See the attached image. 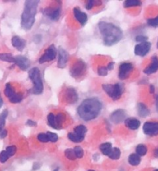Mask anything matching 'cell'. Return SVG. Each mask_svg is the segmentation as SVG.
<instances>
[{
  "label": "cell",
  "mask_w": 158,
  "mask_h": 171,
  "mask_svg": "<svg viewBox=\"0 0 158 171\" xmlns=\"http://www.w3.org/2000/svg\"><path fill=\"white\" fill-rule=\"evenodd\" d=\"M103 103L96 97L84 99L77 108V114L81 120L89 122L96 119L100 114Z\"/></svg>",
  "instance_id": "6da1fadb"
},
{
  "label": "cell",
  "mask_w": 158,
  "mask_h": 171,
  "mask_svg": "<svg viewBox=\"0 0 158 171\" xmlns=\"http://www.w3.org/2000/svg\"><path fill=\"white\" fill-rule=\"evenodd\" d=\"M98 29L103 37L104 44L106 46H112L118 43L123 36V31L120 27L108 22H100Z\"/></svg>",
  "instance_id": "7a4b0ae2"
},
{
  "label": "cell",
  "mask_w": 158,
  "mask_h": 171,
  "mask_svg": "<svg viewBox=\"0 0 158 171\" xmlns=\"http://www.w3.org/2000/svg\"><path fill=\"white\" fill-rule=\"evenodd\" d=\"M40 1L26 0L24 4L23 12L21 16V26L25 30H30L35 21V15Z\"/></svg>",
  "instance_id": "3957f363"
},
{
  "label": "cell",
  "mask_w": 158,
  "mask_h": 171,
  "mask_svg": "<svg viewBox=\"0 0 158 171\" xmlns=\"http://www.w3.org/2000/svg\"><path fill=\"white\" fill-rule=\"evenodd\" d=\"M29 78L33 82V86L31 89V93L35 95H40L43 92L44 86L41 78L40 70L37 67H33L29 71Z\"/></svg>",
  "instance_id": "277c9868"
},
{
  "label": "cell",
  "mask_w": 158,
  "mask_h": 171,
  "mask_svg": "<svg viewBox=\"0 0 158 171\" xmlns=\"http://www.w3.org/2000/svg\"><path fill=\"white\" fill-rule=\"evenodd\" d=\"M102 88L106 94L114 101L118 100L124 91L123 85L120 83L115 84H103Z\"/></svg>",
  "instance_id": "5b68a950"
},
{
  "label": "cell",
  "mask_w": 158,
  "mask_h": 171,
  "mask_svg": "<svg viewBox=\"0 0 158 171\" xmlns=\"http://www.w3.org/2000/svg\"><path fill=\"white\" fill-rule=\"evenodd\" d=\"M86 69V65L83 60L78 59L77 62L71 67L70 69V76L73 78H79L83 75Z\"/></svg>",
  "instance_id": "8992f818"
},
{
  "label": "cell",
  "mask_w": 158,
  "mask_h": 171,
  "mask_svg": "<svg viewBox=\"0 0 158 171\" xmlns=\"http://www.w3.org/2000/svg\"><path fill=\"white\" fill-rule=\"evenodd\" d=\"M58 51L56 48L55 47L54 45H50L47 49H46L39 59V62L40 64L45 63L46 62H50V61L54 60L56 57Z\"/></svg>",
  "instance_id": "52a82bcc"
},
{
  "label": "cell",
  "mask_w": 158,
  "mask_h": 171,
  "mask_svg": "<svg viewBox=\"0 0 158 171\" xmlns=\"http://www.w3.org/2000/svg\"><path fill=\"white\" fill-rule=\"evenodd\" d=\"M133 70V65L130 62H123L119 67L118 76L120 80H124L129 78Z\"/></svg>",
  "instance_id": "ba28073f"
},
{
  "label": "cell",
  "mask_w": 158,
  "mask_h": 171,
  "mask_svg": "<svg viewBox=\"0 0 158 171\" xmlns=\"http://www.w3.org/2000/svg\"><path fill=\"white\" fill-rule=\"evenodd\" d=\"M60 6H49L43 10V14L52 21H57L60 17Z\"/></svg>",
  "instance_id": "9c48e42d"
},
{
  "label": "cell",
  "mask_w": 158,
  "mask_h": 171,
  "mask_svg": "<svg viewBox=\"0 0 158 171\" xmlns=\"http://www.w3.org/2000/svg\"><path fill=\"white\" fill-rule=\"evenodd\" d=\"M143 133L150 136H154L158 135V122H146L143 126Z\"/></svg>",
  "instance_id": "30bf717a"
},
{
  "label": "cell",
  "mask_w": 158,
  "mask_h": 171,
  "mask_svg": "<svg viewBox=\"0 0 158 171\" xmlns=\"http://www.w3.org/2000/svg\"><path fill=\"white\" fill-rule=\"evenodd\" d=\"M151 49V43L150 42H145L137 44L134 47V54L138 56H145Z\"/></svg>",
  "instance_id": "8fae6325"
},
{
  "label": "cell",
  "mask_w": 158,
  "mask_h": 171,
  "mask_svg": "<svg viewBox=\"0 0 158 171\" xmlns=\"http://www.w3.org/2000/svg\"><path fill=\"white\" fill-rule=\"evenodd\" d=\"M69 60V53L63 48L59 47L58 49V62L57 67L59 69L65 68Z\"/></svg>",
  "instance_id": "7c38bea8"
},
{
  "label": "cell",
  "mask_w": 158,
  "mask_h": 171,
  "mask_svg": "<svg viewBox=\"0 0 158 171\" xmlns=\"http://www.w3.org/2000/svg\"><path fill=\"white\" fill-rule=\"evenodd\" d=\"M110 120L116 124L120 123L123 121L126 120V117H127V113L124 109H119L113 112L110 115Z\"/></svg>",
  "instance_id": "4fadbf2b"
},
{
  "label": "cell",
  "mask_w": 158,
  "mask_h": 171,
  "mask_svg": "<svg viewBox=\"0 0 158 171\" xmlns=\"http://www.w3.org/2000/svg\"><path fill=\"white\" fill-rule=\"evenodd\" d=\"M14 64L16 66H17L21 70L25 71L30 67V61L26 56L19 55V56H15V62H14Z\"/></svg>",
  "instance_id": "5bb4252c"
},
{
  "label": "cell",
  "mask_w": 158,
  "mask_h": 171,
  "mask_svg": "<svg viewBox=\"0 0 158 171\" xmlns=\"http://www.w3.org/2000/svg\"><path fill=\"white\" fill-rule=\"evenodd\" d=\"M73 14L74 17L77 19V22H80L82 25H85L87 22L88 20V16L87 14L83 12V11L80 10V9H79L78 7H75L73 9Z\"/></svg>",
  "instance_id": "9a60e30c"
},
{
  "label": "cell",
  "mask_w": 158,
  "mask_h": 171,
  "mask_svg": "<svg viewBox=\"0 0 158 171\" xmlns=\"http://www.w3.org/2000/svg\"><path fill=\"white\" fill-rule=\"evenodd\" d=\"M158 70V57L157 56H154L151 58V62L147 67L144 69L143 72L146 75H151L153 73H155Z\"/></svg>",
  "instance_id": "2e32d148"
},
{
  "label": "cell",
  "mask_w": 158,
  "mask_h": 171,
  "mask_svg": "<svg viewBox=\"0 0 158 171\" xmlns=\"http://www.w3.org/2000/svg\"><path fill=\"white\" fill-rule=\"evenodd\" d=\"M12 45L14 48L17 49L19 51H22L26 47V42L25 39H22L21 37L18 36V35H15L12 38Z\"/></svg>",
  "instance_id": "e0dca14e"
},
{
  "label": "cell",
  "mask_w": 158,
  "mask_h": 171,
  "mask_svg": "<svg viewBox=\"0 0 158 171\" xmlns=\"http://www.w3.org/2000/svg\"><path fill=\"white\" fill-rule=\"evenodd\" d=\"M124 123L127 128L131 130H136L141 127V121L136 118H133V117L126 119Z\"/></svg>",
  "instance_id": "ac0fdd59"
},
{
  "label": "cell",
  "mask_w": 158,
  "mask_h": 171,
  "mask_svg": "<svg viewBox=\"0 0 158 171\" xmlns=\"http://www.w3.org/2000/svg\"><path fill=\"white\" fill-rule=\"evenodd\" d=\"M66 99L68 103H74L78 100V95L77 91L73 88H67L66 90Z\"/></svg>",
  "instance_id": "d6986e66"
},
{
  "label": "cell",
  "mask_w": 158,
  "mask_h": 171,
  "mask_svg": "<svg viewBox=\"0 0 158 171\" xmlns=\"http://www.w3.org/2000/svg\"><path fill=\"white\" fill-rule=\"evenodd\" d=\"M137 109L138 115L141 117L144 118V117H148L150 115V109H148V107L144 103H137Z\"/></svg>",
  "instance_id": "ffe728a7"
},
{
  "label": "cell",
  "mask_w": 158,
  "mask_h": 171,
  "mask_svg": "<svg viewBox=\"0 0 158 171\" xmlns=\"http://www.w3.org/2000/svg\"><path fill=\"white\" fill-rule=\"evenodd\" d=\"M73 133H75L77 136L80 137L81 139L84 140L85 136H86V133H87V128L86 127V126L83 125V124H80V125L77 126V127L74 128Z\"/></svg>",
  "instance_id": "44dd1931"
},
{
  "label": "cell",
  "mask_w": 158,
  "mask_h": 171,
  "mask_svg": "<svg viewBox=\"0 0 158 171\" xmlns=\"http://www.w3.org/2000/svg\"><path fill=\"white\" fill-rule=\"evenodd\" d=\"M141 156L137 154H131L128 157V163L131 166H134V167L138 166L141 164Z\"/></svg>",
  "instance_id": "7402d4cb"
},
{
  "label": "cell",
  "mask_w": 158,
  "mask_h": 171,
  "mask_svg": "<svg viewBox=\"0 0 158 171\" xmlns=\"http://www.w3.org/2000/svg\"><path fill=\"white\" fill-rule=\"evenodd\" d=\"M16 91L14 87L11 85V83H8L6 84V86H5V90H4V94L8 99H10L12 98L14 95L16 94Z\"/></svg>",
  "instance_id": "603a6c76"
},
{
  "label": "cell",
  "mask_w": 158,
  "mask_h": 171,
  "mask_svg": "<svg viewBox=\"0 0 158 171\" xmlns=\"http://www.w3.org/2000/svg\"><path fill=\"white\" fill-rule=\"evenodd\" d=\"M100 150L101 153L105 156H109L110 154L111 151H112L113 147L112 144L110 143H104L100 146Z\"/></svg>",
  "instance_id": "cb8c5ba5"
},
{
  "label": "cell",
  "mask_w": 158,
  "mask_h": 171,
  "mask_svg": "<svg viewBox=\"0 0 158 171\" xmlns=\"http://www.w3.org/2000/svg\"><path fill=\"white\" fill-rule=\"evenodd\" d=\"M0 60L3 61V62H9V63H14L15 62V56H12L11 53H0Z\"/></svg>",
  "instance_id": "d4e9b609"
},
{
  "label": "cell",
  "mask_w": 158,
  "mask_h": 171,
  "mask_svg": "<svg viewBox=\"0 0 158 171\" xmlns=\"http://www.w3.org/2000/svg\"><path fill=\"white\" fill-rule=\"evenodd\" d=\"M66 120V116L65 114L63 113H59L56 115V125H57V130H60L63 127L64 122Z\"/></svg>",
  "instance_id": "484cf974"
},
{
  "label": "cell",
  "mask_w": 158,
  "mask_h": 171,
  "mask_svg": "<svg viewBox=\"0 0 158 171\" xmlns=\"http://www.w3.org/2000/svg\"><path fill=\"white\" fill-rule=\"evenodd\" d=\"M47 124L52 128L57 130V125L56 122V115L53 113H49L47 115Z\"/></svg>",
  "instance_id": "4316f807"
},
{
  "label": "cell",
  "mask_w": 158,
  "mask_h": 171,
  "mask_svg": "<svg viewBox=\"0 0 158 171\" xmlns=\"http://www.w3.org/2000/svg\"><path fill=\"white\" fill-rule=\"evenodd\" d=\"M120 155H121V151H120V150L117 147H114L112 151H111L110 154L108 156H109V158H110L111 159L117 160V159H120Z\"/></svg>",
  "instance_id": "83f0119b"
},
{
  "label": "cell",
  "mask_w": 158,
  "mask_h": 171,
  "mask_svg": "<svg viewBox=\"0 0 158 171\" xmlns=\"http://www.w3.org/2000/svg\"><path fill=\"white\" fill-rule=\"evenodd\" d=\"M8 112L7 109H5L1 114H0V131H2V130H4L5 124H6V120L8 117Z\"/></svg>",
  "instance_id": "f1b7e54d"
},
{
  "label": "cell",
  "mask_w": 158,
  "mask_h": 171,
  "mask_svg": "<svg viewBox=\"0 0 158 171\" xmlns=\"http://www.w3.org/2000/svg\"><path fill=\"white\" fill-rule=\"evenodd\" d=\"M147 153V147L144 144H139L136 147V154L140 156H145Z\"/></svg>",
  "instance_id": "f546056e"
},
{
  "label": "cell",
  "mask_w": 158,
  "mask_h": 171,
  "mask_svg": "<svg viewBox=\"0 0 158 171\" xmlns=\"http://www.w3.org/2000/svg\"><path fill=\"white\" fill-rule=\"evenodd\" d=\"M142 2L139 0H127L124 2L123 6L125 8L133 7V6H141Z\"/></svg>",
  "instance_id": "4dcf8cb0"
},
{
  "label": "cell",
  "mask_w": 158,
  "mask_h": 171,
  "mask_svg": "<svg viewBox=\"0 0 158 171\" xmlns=\"http://www.w3.org/2000/svg\"><path fill=\"white\" fill-rule=\"evenodd\" d=\"M64 154H65L66 157H67L68 159H70V160L73 161L77 159V156H76L75 152H74L73 149H70V148L67 149L65 150V152H64Z\"/></svg>",
  "instance_id": "1f68e13d"
},
{
  "label": "cell",
  "mask_w": 158,
  "mask_h": 171,
  "mask_svg": "<svg viewBox=\"0 0 158 171\" xmlns=\"http://www.w3.org/2000/svg\"><path fill=\"white\" fill-rule=\"evenodd\" d=\"M22 99H23V96L22 93H16L12 98L9 99V100L11 103H19L22 102Z\"/></svg>",
  "instance_id": "d6a6232c"
},
{
  "label": "cell",
  "mask_w": 158,
  "mask_h": 171,
  "mask_svg": "<svg viewBox=\"0 0 158 171\" xmlns=\"http://www.w3.org/2000/svg\"><path fill=\"white\" fill-rule=\"evenodd\" d=\"M102 2L100 1H95V0H89L86 2V3L85 4V8H86L87 10H90V9H93L94 6H98V5H101Z\"/></svg>",
  "instance_id": "836d02e7"
},
{
  "label": "cell",
  "mask_w": 158,
  "mask_h": 171,
  "mask_svg": "<svg viewBox=\"0 0 158 171\" xmlns=\"http://www.w3.org/2000/svg\"><path fill=\"white\" fill-rule=\"evenodd\" d=\"M74 152H75L76 156L77 158H83V155H84V151H83V148L80 146H77L74 147Z\"/></svg>",
  "instance_id": "e575fe53"
},
{
  "label": "cell",
  "mask_w": 158,
  "mask_h": 171,
  "mask_svg": "<svg viewBox=\"0 0 158 171\" xmlns=\"http://www.w3.org/2000/svg\"><path fill=\"white\" fill-rule=\"evenodd\" d=\"M37 140L41 143H48V142H49L47 133H39L38 136H37Z\"/></svg>",
  "instance_id": "d590c367"
},
{
  "label": "cell",
  "mask_w": 158,
  "mask_h": 171,
  "mask_svg": "<svg viewBox=\"0 0 158 171\" xmlns=\"http://www.w3.org/2000/svg\"><path fill=\"white\" fill-rule=\"evenodd\" d=\"M6 151L7 152V154H9V157H11V156H13L14 155L16 154V153L17 151V148L16 146H14V145H12V146H7L6 149Z\"/></svg>",
  "instance_id": "8d00e7d4"
},
{
  "label": "cell",
  "mask_w": 158,
  "mask_h": 171,
  "mask_svg": "<svg viewBox=\"0 0 158 171\" xmlns=\"http://www.w3.org/2000/svg\"><path fill=\"white\" fill-rule=\"evenodd\" d=\"M147 25L154 28H157L158 27V16L155 18H152V19H149L146 21Z\"/></svg>",
  "instance_id": "74e56055"
},
{
  "label": "cell",
  "mask_w": 158,
  "mask_h": 171,
  "mask_svg": "<svg viewBox=\"0 0 158 171\" xmlns=\"http://www.w3.org/2000/svg\"><path fill=\"white\" fill-rule=\"evenodd\" d=\"M47 133L48 137H49V142H52V143H56V142L58 141L59 140V136L56 133H52V132H46Z\"/></svg>",
  "instance_id": "f35d334b"
},
{
  "label": "cell",
  "mask_w": 158,
  "mask_h": 171,
  "mask_svg": "<svg viewBox=\"0 0 158 171\" xmlns=\"http://www.w3.org/2000/svg\"><path fill=\"white\" fill-rule=\"evenodd\" d=\"M9 158L10 157H9V154H7V152L6 150H2L0 153V162L2 163V164L6 163Z\"/></svg>",
  "instance_id": "ab89813d"
},
{
  "label": "cell",
  "mask_w": 158,
  "mask_h": 171,
  "mask_svg": "<svg viewBox=\"0 0 158 171\" xmlns=\"http://www.w3.org/2000/svg\"><path fill=\"white\" fill-rule=\"evenodd\" d=\"M108 71L109 70L106 67H100L97 69V73L100 76H106L108 74Z\"/></svg>",
  "instance_id": "60d3db41"
},
{
  "label": "cell",
  "mask_w": 158,
  "mask_h": 171,
  "mask_svg": "<svg viewBox=\"0 0 158 171\" xmlns=\"http://www.w3.org/2000/svg\"><path fill=\"white\" fill-rule=\"evenodd\" d=\"M147 40H148V37L143 35H137V36H136V38H135V41L139 42L140 43L147 42Z\"/></svg>",
  "instance_id": "b9f144b4"
},
{
  "label": "cell",
  "mask_w": 158,
  "mask_h": 171,
  "mask_svg": "<svg viewBox=\"0 0 158 171\" xmlns=\"http://www.w3.org/2000/svg\"><path fill=\"white\" fill-rule=\"evenodd\" d=\"M8 132L6 130H2V131H0V139H4L5 137L7 136Z\"/></svg>",
  "instance_id": "7bdbcfd3"
},
{
  "label": "cell",
  "mask_w": 158,
  "mask_h": 171,
  "mask_svg": "<svg viewBox=\"0 0 158 171\" xmlns=\"http://www.w3.org/2000/svg\"><path fill=\"white\" fill-rule=\"evenodd\" d=\"M26 125L29 127H35V126H36V122L32 120H28L26 122Z\"/></svg>",
  "instance_id": "ee69618b"
},
{
  "label": "cell",
  "mask_w": 158,
  "mask_h": 171,
  "mask_svg": "<svg viewBox=\"0 0 158 171\" xmlns=\"http://www.w3.org/2000/svg\"><path fill=\"white\" fill-rule=\"evenodd\" d=\"M114 62H109V63H108V65H107V69H108V70H113V69H114Z\"/></svg>",
  "instance_id": "f6af8a7d"
},
{
  "label": "cell",
  "mask_w": 158,
  "mask_h": 171,
  "mask_svg": "<svg viewBox=\"0 0 158 171\" xmlns=\"http://www.w3.org/2000/svg\"><path fill=\"white\" fill-rule=\"evenodd\" d=\"M154 92H155V87L154 85H151L150 86V93L153 94Z\"/></svg>",
  "instance_id": "bcb514c9"
},
{
  "label": "cell",
  "mask_w": 158,
  "mask_h": 171,
  "mask_svg": "<svg viewBox=\"0 0 158 171\" xmlns=\"http://www.w3.org/2000/svg\"><path fill=\"white\" fill-rule=\"evenodd\" d=\"M3 105V99L2 98V96H1V93H0V108Z\"/></svg>",
  "instance_id": "7dc6e473"
},
{
  "label": "cell",
  "mask_w": 158,
  "mask_h": 171,
  "mask_svg": "<svg viewBox=\"0 0 158 171\" xmlns=\"http://www.w3.org/2000/svg\"><path fill=\"white\" fill-rule=\"evenodd\" d=\"M156 109L158 112V98L156 97Z\"/></svg>",
  "instance_id": "c3c4849f"
},
{
  "label": "cell",
  "mask_w": 158,
  "mask_h": 171,
  "mask_svg": "<svg viewBox=\"0 0 158 171\" xmlns=\"http://www.w3.org/2000/svg\"><path fill=\"white\" fill-rule=\"evenodd\" d=\"M154 154H155V156H157V157H158V149H157L154 151Z\"/></svg>",
  "instance_id": "681fc988"
},
{
  "label": "cell",
  "mask_w": 158,
  "mask_h": 171,
  "mask_svg": "<svg viewBox=\"0 0 158 171\" xmlns=\"http://www.w3.org/2000/svg\"><path fill=\"white\" fill-rule=\"evenodd\" d=\"M58 170H59V168H56V170H54V171H58Z\"/></svg>",
  "instance_id": "f907efd6"
},
{
  "label": "cell",
  "mask_w": 158,
  "mask_h": 171,
  "mask_svg": "<svg viewBox=\"0 0 158 171\" xmlns=\"http://www.w3.org/2000/svg\"><path fill=\"white\" fill-rule=\"evenodd\" d=\"M157 47L158 48V39H157Z\"/></svg>",
  "instance_id": "816d5d0a"
},
{
  "label": "cell",
  "mask_w": 158,
  "mask_h": 171,
  "mask_svg": "<svg viewBox=\"0 0 158 171\" xmlns=\"http://www.w3.org/2000/svg\"><path fill=\"white\" fill-rule=\"evenodd\" d=\"M88 171H95V170H88Z\"/></svg>",
  "instance_id": "f5cc1de1"
},
{
  "label": "cell",
  "mask_w": 158,
  "mask_h": 171,
  "mask_svg": "<svg viewBox=\"0 0 158 171\" xmlns=\"http://www.w3.org/2000/svg\"><path fill=\"white\" fill-rule=\"evenodd\" d=\"M154 171H158V169H157V170H155Z\"/></svg>",
  "instance_id": "db71d44e"
},
{
  "label": "cell",
  "mask_w": 158,
  "mask_h": 171,
  "mask_svg": "<svg viewBox=\"0 0 158 171\" xmlns=\"http://www.w3.org/2000/svg\"><path fill=\"white\" fill-rule=\"evenodd\" d=\"M156 97H157V98H158V94L157 95V96H156Z\"/></svg>",
  "instance_id": "11a10c76"
}]
</instances>
